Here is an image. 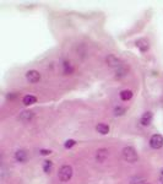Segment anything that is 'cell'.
Masks as SVG:
<instances>
[{
	"label": "cell",
	"mask_w": 163,
	"mask_h": 184,
	"mask_svg": "<svg viewBox=\"0 0 163 184\" xmlns=\"http://www.w3.org/2000/svg\"><path fill=\"white\" fill-rule=\"evenodd\" d=\"M123 158L127 161V162H136L139 160V156L135 151V149H132L130 146L128 147H124L123 149Z\"/></svg>",
	"instance_id": "obj_1"
},
{
	"label": "cell",
	"mask_w": 163,
	"mask_h": 184,
	"mask_svg": "<svg viewBox=\"0 0 163 184\" xmlns=\"http://www.w3.org/2000/svg\"><path fill=\"white\" fill-rule=\"evenodd\" d=\"M59 179L62 181V182H67V181H70V178L72 177V167L71 166H63L60 169H59Z\"/></svg>",
	"instance_id": "obj_2"
},
{
	"label": "cell",
	"mask_w": 163,
	"mask_h": 184,
	"mask_svg": "<svg viewBox=\"0 0 163 184\" xmlns=\"http://www.w3.org/2000/svg\"><path fill=\"white\" fill-rule=\"evenodd\" d=\"M150 145L152 149L157 150V149H161L163 146V136L161 134H155L151 136L150 139Z\"/></svg>",
	"instance_id": "obj_3"
},
{
	"label": "cell",
	"mask_w": 163,
	"mask_h": 184,
	"mask_svg": "<svg viewBox=\"0 0 163 184\" xmlns=\"http://www.w3.org/2000/svg\"><path fill=\"white\" fill-rule=\"evenodd\" d=\"M26 79H27L28 82L36 84V82L39 81V79H41V74H39V71H37V70H30V71L26 72Z\"/></svg>",
	"instance_id": "obj_4"
},
{
	"label": "cell",
	"mask_w": 163,
	"mask_h": 184,
	"mask_svg": "<svg viewBox=\"0 0 163 184\" xmlns=\"http://www.w3.org/2000/svg\"><path fill=\"white\" fill-rule=\"evenodd\" d=\"M105 63L110 66V68H120L122 66V61L119 58H117L115 55H113V54H110V55H108L107 58H105Z\"/></svg>",
	"instance_id": "obj_5"
},
{
	"label": "cell",
	"mask_w": 163,
	"mask_h": 184,
	"mask_svg": "<svg viewBox=\"0 0 163 184\" xmlns=\"http://www.w3.org/2000/svg\"><path fill=\"white\" fill-rule=\"evenodd\" d=\"M108 156H109V151L107 149H99L96 152V160H97V162L102 163L108 158Z\"/></svg>",
	"instance_id": "obj_6"
},
{
	"label": "cell",
	"mask_w": 163,
	"mask_h": 184,
	"mask_svg": "<svg viewBox=\"0 0 163 184\" xmlns=\"http://www.w3.org/2000/svg\"><path fill=\"white\" fill-rule=\"evenodd\" d=\"M152 118H153L152 113H151V112H146V113L142 114V117H141V119H140V123H141V125H144V126H148V125L152 123Z\"/></svg>",
	"instance_id": "obj_7"
},
{
	"label": "cell",
	"mask_w": 163,
	"mask_h": 184,
	"mask_svg": "<svg viewBox=\"0 0 163 184\" xmlns=\"http://www.w3.org/2000/svg\"><path fill=\"white\" fill-rule=\"evenodd\" d=\"M136 47H137V48L140 49V52H142V53L147 52V50H148V48H150V46H148V42H147L145 38L137 39V41H136Z\"/></svg>",
	"instance_id": "obj_8"
},
{
	"label": "cell",
	"mask_w": 163,
	"mask_h": 184,
	"mask_svg": "<svg viewBox=\"0 0 163 184\" xmlns=\"http://www.w3.org/2000/svg\"><path fill=\"white\" fill-rule=\"evenodd\" d=\"M15 158L19 162H25L27 160V152L25 150H19V151H16V153H15Z\"/></svg>",
	"instance_id": "obj_9"
},
{
	"label": "cell",
	"mask_w": 163,
	"mask_h": 184,
	"mask_svg": "<svg viewBox=\"0 0 163 184\" xmlns=\"http://www.w3.org/2000/svg\"><path fill=\"white\" fill-rule=\"evenodd\" d=\"M96 130H97L99 134L105 135V134L109 133V126L107 124H104V123H101V124H98L97 126H96Z\"/></svg>",
	"instance_id": "obj_10"
},
{
	"label": "cell",
	"mask_w": 163,
	"mask_h": 184,
	"mask_svg": "<svg viewBox=\"0 0 163 184\" xmlns=\"http://www.w3.org/2000/svg\"><path fill=\"white\" fill-rule=\"evenodd\" d=\"M22 101H24V104H26V106H31V104H33V103L37 102V98H36L34 96H32V94H27V96L24 97Z\"/></svg>",
	"instance_id": "obj_11"
},
{
	"label": "cell",
	"mask_w": 163,
	"mask_h": 184,
	"mask_svg": "<svg viewBox=\"0 0 163 184\" xmlns=\"http://www.w3.org/2000/svg\"><path fill=\"white\" fill-rule=\"evenodd\" d=\"M32 117H33V112L25 111V112L21 113V116H20V120H22V122H28V120L32 119Z\"/></svg>",
	"instance_id": "obj_12"
},
{
	"label": "cell",
	"mask_w": 163,
	"mask_h": 184,
	"mask_svg": "<svg viewBox=\"0 0 163 184\" xmlns=\"http://www.w3.org/2000/svg\"><path fill=\"white\" fill-rule=\"evenodd\" d=\"M131 97H132V92L130 90H124V91L120 92V98L123 101H129Z\"/></svg>",
	"instance_id": "obj_13"
},
{
	"label": "cell",
	"mask_w": 163,
	"mask_h": 184,
	"mask_svg": "<svg viewBox=\"0 0 163 184\" xmlns=\"http://www.w3.org/2000/svg\"><path fill=\"white\" fill-rule=\"evenodd\" d=\"M43 169H44L45 173H50L52 169H53V162L52 161H45L44 166H43Z\"/></svg>",
	"instance_id": "obj_14"
},
{
	"label": "cell",
	"mask_w": 163,
	"mask_h": 184,
	"mask_svg": "<svg viewBox=\"0 0 163 184\" xmlns=\"http://www.w3.org/2000/svg\"><path fill=\"white\" fill-rule=\"evenodd\" d=\"M124 113H125V108L124 107H117L114 109V114L115 116H123Z\"/></svg>",
	"instance_id": "obj_15"
},
{
	"label": "cell",
	"mask_w": 163,
	"mask_h": 184,
	"mask_svg": "<svg viewBox=\"0 0 163 184\" xmlns=\"http://www.w3.org/2000/svg\"><path fill=\"white\" fill-rule=\"evenodd\" d=\"M75 144H76V141H75V140H67V141L65 142V147L66 149H70V147H72Z\"/></svg>",
	"instance_id": "obj_16"
},
{
	"label": "cell",
	"mask_w": 163,
	"mask_h": 184,
	"mask_svg": "<svg viewBox=\"0 0 163 184\" xmlns=\"http://www.w3.org/2000/svg\"><path fill=\"white\" fill-rule=\"evenodd\" d=\"M69 63H65L64 64V68H65V74H69V72H71L72 71V69L70 68V65H67Z\"/></svg>",
	"instance_id": "obj_17"
},
{
	"label": "cell",
	"mask_w": 163,
	"mask_h": 184,
	"mask_svg": "<svg viewBox=\"0 0 163 184\" xmlns=\"http://www.w3.org/2000/svg\"><path fill=\"white\" fill-rule=\"evenodd\" d=\"M41 153H42V155H50L52 151H50V150H41Z\"/></svg>",
	"instance_id": "obj_18"
},
{
	"label": "cell",
	"mask_w": 163,
	"mask_h": 184,
	"mask_svg": "<svg viewBox=\"0 0 163 184\" xmlns=\"http://www.w3.org/2000/svg\"><path fill=\"white\" fill-rule=\"evenodd\" d=\"M146 184H147V183H146Z\"/></svg>",
	"instance_id": "obj_19"
}]
</instances>
